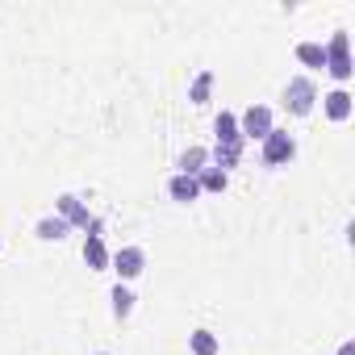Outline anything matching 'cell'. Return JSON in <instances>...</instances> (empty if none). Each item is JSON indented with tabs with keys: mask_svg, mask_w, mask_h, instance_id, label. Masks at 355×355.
<instances>
[{
	"mask_svg": "<svg viewBox=\"0 0 355 355\" xmlns=\"http://www.w3.org/2000/svg\"><path fill=\"white\" fill-rule=\"evenodd\" d=\"M167 197H171V201H180V205H193V201L201 197V184H197V175L171 171V175H167Z\"/></svg>",
	"mask_w": 355,
	"mask_h": 355,
	"instance_id": "cell-8",
	"label": "cell"
},
{
	"mask_svg": "<svg viewBox=\"0 0 355 355\" xmlns=\"http://www.w3.org/2000/svg\"><path fill=\"white\" fill-rule=\"evenodd\" d=\"M259 159H263V167H288L297 159V138L288 130H272L259 142Z\"/></svg>",
	"mask_w": 355,
	"mask_h": 355,
	"instance_id": "cell-5",
	"label": "cell"
},
{
	"mask_svg": "<svg viewBox=\"0 0 355 355\" xmlns=\"http://www.w3.org/2000/svg\"><path fill=\"white\" fill-rule=\"evenodd\" d=\"M297 63L309 67V71H326V46L322 42H297Z\"/></svg>",
	"mask_w": 355,
	"mask_h": 355,
	"instance_id": "cell-15",
	"label": "cell"
},
{
	"mask_svg": "<svg viewBox=\"0 0 355 355\" xmlns=\"http://www.w3.org/2000/svg\"><path fill=\"white\" fill-rule=\"evenodd\" d=\"M214 142H222V146H234V142H243V134H239V113L222 109V113L214 117Z\"/></svg>",
	"mask_w": 355,
	"mask_h": 355,
	"instance_id": "cell-10",
	"label": "cell"
},
{
	"mask_svg": "<svg viewBox=\"0 0 355 355\" xmlns=\"http://www.w3.org/2000/svg\"><path fill=\"white\" fill-rule=\"evenodd\" d=\"M205 167H209V146H189L175 159V171H184V175H201Z\"/></svg>",
	"mask_w": 355,
	"mask_h": 355,
	"instance_id": "cell-14",
	"label": "cell"
},
{
	"mask_svg": "<svg viewBox=\"0 0 355 355\" xmlns=\"http://www.w3.org/2000/svg\"><path fill=\"white\" fill-rule=\"evenodd\" d=\"M276 130V113H272V105H247L243 113H239V134H243V142H263L268 134Z\"/></svg>",
	"mask_w": 355,
	"mask_h": 355,
	"instance_id": "cell-3",
	"label": "cell"
},
{
	"mask_svg": "<svg viewBox=\"0 0 355 355\" xmlns=\"http://www.w3.org/2000/svg\"><path fill=\"white\" fill-rule=\"evenodd\" d=\"M109 272L117 276V284H134V280L146 272V247L130 243V247L113 251V255H109Z\"/></svg>",
	"mask_w": 355,
	"mask_h": 355,
	"instance_id": "cell-4",
	"label": "cell"
},
{
	"mask_svg": "<svg viewBox=\"0 0 355 355\" xmlns=\"http://www.w3.org/2000/svg\"><path fill=\"white\" fill-rule=\"evenodd\" d=\"M322 101V113L334 121V125H343V121H351V113H355V96L347 92V88H330L326 96H318Z\"/></svg>",
	"mask_w": 355,
	"mask_h": 355,
	"instance_id": "cell-6",
	"label": "cell"
},
{
	"mask_svg": "<svg viewBox=\"0 0 355 355\" xmlns=\"http://www.w3.org/2000/svg\"><path fill=\"white\" fill-rule=\"evenodd\" d=\"M284 109L293 113V117H309L313 109H318V84H313V76H288V84H284Z\"/></svg>",
	"mask_w": 355,
	"mask_h": 355,
	"instance_id": "cell-1",
	"label": "cell"
},
{
	"mask_svg": "<svg viewBox=\"0 0 355 355\" xmlns=\"http://www.w3.org/2000/svg\"><path fill=\"white\" fill-rule=\"evenodd\" d=\"M67 234H71V226H67L59 214H46V218L34 222V239H42V243H63Z\"/></svg>",
	"mask_w": 355,
	"mask_h": 355,
	"instance_id": "cell-11",
	"label": "cell"
},
{
	"mask_svg": "<svg viewBox=\"0 0 355 355\" xmlns=\"http://www.w3.org/2000/svg\"><path fill=\"white\" fill-rule=\"evenodd\" d=\"M134 305H138V297H134L130 284H113V288H109V309H113L117 322H125V318L134 313Z\"/></svg>",
	"mask_w": 355,
	"mask_h": 355,
	"instance_id": "cell-12",
	"label": "cell"
},
{
	"mask_svg": "<svg viewBox=\"0 0 355 355\" xmlns=\"http://www.w3.org/2000/svg\"><path fill=\"white\" fill-rule=\"evenodd\" d=\"M214 80H218V76H214L209 67H201V71H197V80L189 84V101H193V105H209V92H214Z\"/></svg>",
	"mask_w": 355,
	"mask_h": 355,
	"instance_id": "cell-17",
	"label": "cell"
},
{
	"mask_svg": "<svg viewBox=\"0 0 355 355\" xmlns=\"http://www.w3.org/2000/svg\"><path fill=\"white\" fill-rule=\"evenodd\" d=\"M96 355H113V351H96Z\"/></svg>",
	"mask_w": 355,
	"mask_h": 355,
	"instance_id": "cell-19",
	"label": "cell"
},
{
	"mask_svg": "<svg viewBox=\"0 0 355 355\" xmlns=\"http://www.w3.org/2000/svg\"><path fill=\"white\" fill-rule=\"evenodd\" d=\"M189 351H193V355H222V338H218L209 326H197V330L189 334Z\"/></svg>",
	"mask_w": 355,
	"mask_h": 355,
	"instance_id": "cell-13",
	"label": "cell"
},
{
	"mask_svg": "<svg viewBox=\"0 0 355 355\" xmlns=\"http://www.w3.org/2000/svg\"><path fill=\"white\" fill-rule=\"evenodd\" d=\"M197 184H201V197H205V193L222 197V193L230 189V175H226V171H218V167H205V171L197 175Z\"/></svg>",
	"mask_w": 355,
	"mask_h": 355,
	"instance_id": "cell-16",
	"label": "cell"
},
{
	"mask_svg": "<svg viewBox=\"0 0 355 355\" xmlns=\"http://www.w3.org/2000/svg\"><path fill=\"white\" fill-rule=\"evenodd\" d=\"M338 355H355V343H351V338H347V343H343V347H338Z\"/></svg>",
	"mask_w": 355,
	"mask_h": 355,
	"instance_id": "cell-18",
	"label": "cell"
},
{
	"mask_svg": "<svg viewBox=\"0 0 355 355\" xmlns=\"http://www.w3.org/2000/svg\"><path fill=\"white\" fill-rule=\"evenodd\" d=\"M326 46V71L338 80V88H347V80H351V34L347 30H334L330 34V42H322Z\"/></svg>",
	"mask_w": 355,
	"mask_h": 355,
	"instance_id": "cell-2",
	"label": "cell"
},
{
	"mask_svg": "<svg viewBox=\"0 0 355 355\" xmlns=\"http://www.w3.org/2000/svg\"><path fill=\"white\" fill-rule=\"evenodd\" d=\"M55 214L71 226V230H88V222H92V214H88V205L76 197V193H63V197H55Z\"/></svg>",
	"mask_w": 355,
	"mask_h": 355,
	"instance_id": "cell-7",
	"label": "cell"
},
{
	"mask_svg": "<svg viewBox=\"0 0 355 355\" xmlns=\"http://www.w3.org/2000/svg\"><path fill=\"white\" fill-rule=\"evenodd\" d=\"M109 247H105V239L101 234H84V263H88V272H109Z\"/></svg>",
	"mask_w": 355,
	"mask_h": 355,
	"instance_id": "cell-9",
	"label": "cell"
}]
</instances>
